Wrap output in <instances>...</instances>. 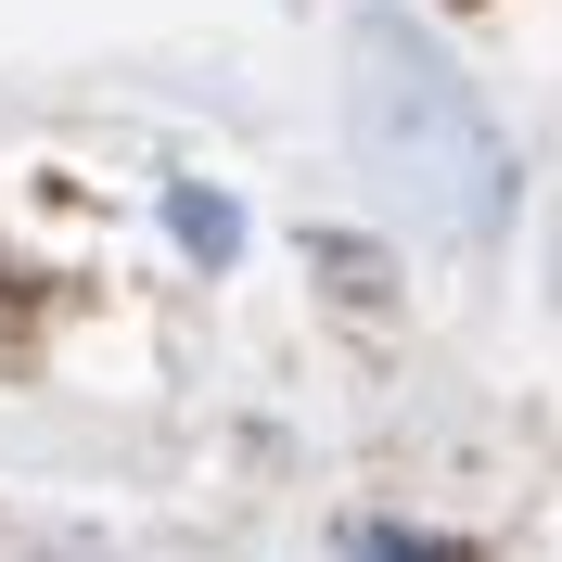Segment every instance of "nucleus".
<instances>
[{
	"label": "nucleus",
	"instance_id": "nucleus-1",
	"mask_svg": "<svg viewBox=\"0 0 562 562\" xmlns=\"http://www.w3.org/2000/svg\"><path fill=\"white\" fill-rule=\"evenodd\" d=\"M346 140H358L371 192H384L409 231H460V244H473V231L512 217V140H498V115L473 103V77H460L448 52L422 26H396V13L358 26Z\"/></svg>",
	"mask_w": 562,
	"mask_h": 562
},
{
	"label": "nucleus",
	"instance_id": "nucleus-3",
	"mask_svg": "<svg viewBox=\"0 0 562 562\" xmlns=\"http://www.w3.org/2000/svg\"><path fill=\"white\" fill-rule=\"evenodd\" d=\"M358 562H435V550H409V537H358Z\"/></svg>",
	"mask_w": 562,
	"mask_h": 562
},
{
	"label": "nucleus",
	"instance_id": "nucleus-2",
	"mask_svg": "<svg viewBox=\"0 0 562 562\" xmlns=\"http://www.w3.org/2000/svg\"><path fill=\"white\" fill-rule=\"evenodd\" d=\"M167 231H179L192 256H231V244H244V217L217 205V192H167Z\"/></svg>",
	"mask_w": 562,
	"mask_h": 562
}]
</instances>
